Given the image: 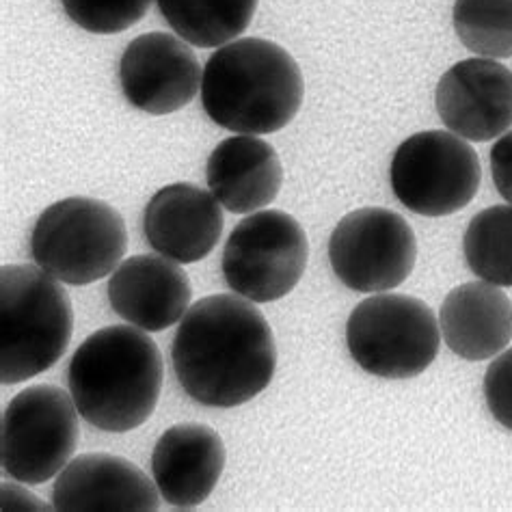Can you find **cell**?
<instances>
[{"label":"cell","instance_id":"1","mask_svg":"<svg viewBox=\"0 0 512 512\" xmlns=\"http://www.w3.org/2000/svg\"><path fill=\"white\" fill-rule=\"evenodd\" d=\"M173 372L184 392L212 409H234L260 396L277 368V344L253 301L212 294L180 320L171 346Z\"/></svg>","mask_w":512,"mask_h":512},{"label":"cell","instance_id":"2","mask_svg":"<svg viewBox=\"0 0 512 512\" xmlns=\"http://www.w3.org/2000/svg\"><path fill=\"white\" fill-rule=\"evenodd\" d=\"M165 363L150 333L134 325L104 327L76 348L67 385L80 417L104 433H128L150 420Z\"/></svg>","mask_w":512,"mask_h":512},{"label":"cell","instance_id":"3","mask_svg":"<svg viewBox=\"0 0 512 512\" xmlns=\"http://www.w3.org/2000/svg\"><path fill=\"white\" fill-rule=\"evenodd\" d=\"M303 74L286 48L260 37L234 39L208 59L201 104L234 134H273L301 111Z\"/></svg>","mask_w":512,"mask_h":512},{"label":"cell","instance_id":"4","mask_svg":"<svg viewBox=\"0 0 512 512\" xmlns=\"http://www.w3.org/2000/svg\"><path fill=\"white\" fill-rule=\"evenodd\" d=\"M74 333V309L61 281L37 264L0 268V381L18 385L50 370Z\"/></svg>","mask_w":512,"mask_h":512},{"label":"cell","instance_id":"5","mask_svg":"<svg viewBox=\"0 0 512 512\" xmlns=\"http://www.w3.org/2000/svg\"><path fill=\"white\" fill-rule=\"evenodd\" d=\"M128 229L102 199L67 197L48 206L31 232L35 264L67 286H87L124 262Z\"/></svg>","mask_w":512,"mask_h":512},{"label":"cell","instance_id":"6","mask_svg":"<svg viewBox=\"0 0 512 512\" xmlns=\"http://www.w3.org/2000/svg\"><path fill=\"white\" fill-rule=\"evenodd\" d=\"M346 346L363 372L389 381L413 379L439 355V320L415 296L379 292L350 312Z\"/></svg>","mask_w":512,"mask_h":512},{"label":"cell","instance_id":"7","mask_svg":"<svg viewBox=\"0 0 512 512\" xmlns=\"http://www.w3.org/2000/svg\"><path fill=\"white\" fill-rule=\"evenodd\" d=\"M78 415L72 394L57 385L22 389L0 424L5 474L29 487L59 476L78 448Z\"/></svg>","mask_w":512,"mask_h":512},{"label":"cell","instance_id":"8","mask_svg":"<svg viewBox=\"0 0 512 512\" xmlns=\"http://www.w3.org/2000/svg\"><path fill=\"white\" fill-rule=\"evenodd\" d=\"M396 199L422 217H448L478 195L480 158L454 132H417L398 145L389 167Z\"/></svg>","mask_w":512,"mask_h":512},{"label":"cell","instance_id":"9","mask_svg":"<svg viewBox=\"0 0 512 512\" xmlns=\"http://www.w3.org/2000/svg\"><path fill=\"white\" fill-rule=\"evenodd\" d=\"M309 258L303 225L281 210L251 212L229 234L221 271L242 299L273 303L299 284Z\"/></svg>","mask_w":512,"mask_h":512},{"label":"cell","instance_id":"10","mask_svg":"<svg viewBox=\"0 0 512 512\" xmlns=\"http://www.w3.org/2000/svg\"><path fill=\"white\" fill-rule=\"evenodd\" d=\"M417 238L398 212L361 208L346 214L329 238V262L348 290L379 294L413 273Z\"/></svg>","mask_w":512,"mask_h":512},{"label":"cell","instance_id":"11","mask_svg":"<svg viewBox=\"0 0 512 512\" xmlns=\"http://www.w3.org/2000/svg\"><path fill=\"white\" fill-rule=\"evenodd\" d=\"M201 78L204 72L191 44L163 31L132 39L119 61V83L128 104L150 115H169L191 104Z\"/></svg>","mask_w":512,"mask_h":512},{"label":"cell","instance_id":"12","mask_svg":"<svg viewBox=\"0 0 512 512\" xmlns=\"http://www.w3.org/2000/svg\"><path fill=\"white\" fill-rule=\"evenodd\" d=\"M437 113L465 141L487 143L512 128V72L495 59H463L441 76Z\"/></svg>","mask_w":512,"mask_h":512},{"label":"cell","instance_id":"13","mask_svg":"<svg viewBox=\"0 0 512 512\" xmlns=\"http://www.w3.org/2000/svg\"><path fill=\"white\" fill-rule=\"evenodd\" d=\"M52 508L61 512H154L160 491L124 456L93 452L72 458L57 476Z\"/></svg>","mask_w":512,"mask_h":512},{"label":"cell","instance_id":"14","mask_svg":"<svg viewBox=\"0 0 512 512\" xmlns=\"http://www.w3.org/2000/svg\"><path fill=\"white\" fill-rule=\"evenodd\" d=\"M143 232L160 255L178 264H195L217 247L223 234V206L212 191L175 182L156 191L145 206Z\"/></svg>","mask_w":512,"mask_h":512},{"label":"cell","instance_id":"15","mask_svg":"<svg viewBox=\"0 0 512 512\" xmlns=\"http://www.w3.org/2000/svg\"><path fill=\"white\" fill-rule=\"evenodd\" d=\"M191 299V279L178 262L165 255H132L109 279V301L115 314L147 333L178 325Z\"/></svg>","mask_w":512,"mask_h":512},{"label":"cell","instance_id":"16","mask_svg":"<svg viewBox=\"0 0 512 512\" xmlns=\"http://www.w3.org/2000/svg\"><path fill=\"white\" fill-rule=\"evenodd\" d=\"M225 458V443L214 428L197 422L167 428L152 452L160 497L180 510L201 506L219 484Z\"/></svg>","mask_w":512,"mask_h":512},{"label":"cell","instance_id":"17","mask_svg":"<svg viewBox=\"0 0 512 512\" xmlns=\"http://www.w3.org/2000/svg\"><path fill=\"white\" fill-rule=\"evenodd\" d=\"M206 180L219 204L234 214L271 206L284 184L275 147L255 134H234L208 156Z\"/></svg>","mask_w":512,"mask_h":512},{"label":"cell","instance_id":"18","mask_svg":"<svg viewBox=\"0 0 512 512\" xmlns=\"http://www.w3.org/2000/svg\"><path fill=\"white\" fill-rule=\"evenodd\" d=\"M439 329L454 355L487 361L512 340V303L489 281H469L454 288L441 303Z\"/></svg>","mask_w":512,"mask_h":512},{"label":"cell","instance_id":"19","mask_svg":"<svg viewBox=\"0 0 512 512\" xmlns=\"http://www.w3.org/2000/svg\"><path fill=\"white\" fill-rule=\"evenodd\" d=\"M173 33L197 48H221L249 29L258 0H156Z\"/></svg>","mask_w":512,"mask_h":512},{"label":"cell","instance_id":"20","mask_svg":"<svg viewBox=\"0 0 512 512\" xmlns=\"http://www.w3.org/2000/svg\"><path fill=\"white\" fill-rule=\"evenodd\" d=\"M463 253L471 273L493 286H512V206H491L469 221Z\"/></svg>","mask_w":512,"mask_h":512},{"label":"cell","instance_id":"21","mask_svg":"<svg viewBox=\"0 0 512 512\" xmlns=\"http://www.w3.org/2000/svg\"><path fill=\"white\" fill-rule=\"evenodd\" d=\"M452 20L461 44L478 57H512V0H456Z\"/></svg>","mask_w":512,"mask_h":512},{"label":"cell","instance_id":"22","mask_svg":"<svg viewBox=\"0 0 512 512\" xmlns=\"http://www.w3.org/2000/svg\"><path fill=\"white\" fill-rule=\"evenodd\" d=\"M152 3L154 0H61L67 18L96 35L128 31L145 18Z\"/></svg>","mask_w":512,"mask_h":512},{"label":"cell","instance_id":"23","mask_svg":"<svg viewBox=\"0 0 512 512\" xmlns=\"http://www.w3.org/2000/svg\"><path fill=\"white\" fill-rule=\"evenodd\" d=\"M482 389L495 422L512 433V348L495 357L484 374Z\"/></svg>","mask_w":512,"mask_h":512},{"label":"cell","instance_id":"24","mask_svg":"<svg viewBox=\"0 0 512 512\" xmlns=\"http://www.w3.org/2000/svg\"><path fill=\"white\" fill-rule=\"evenodd\" d=\"M491 171L497 193L512 206V130L495 141L491 150Z\"/></svg>","mask_w":512,"mask_h":512},{"label":"cell","instance_id":"25","mask_svg":"<svg viewBox=\"0 0 512 512\" xmlns=\"http://www.w3.org/2000/svg\"><path fill=\"white\" fill-rule=\"evenodd\" d=\"M3 512L9 510H48L50 506L39 500L37 495H33L29 489L20 487V484H11L3 482Z\"/></svg>","mask_w":512,"mask_h":512}]
</instances>
